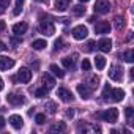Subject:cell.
Listing matches in <instances>:
<instances>
[{
  "label": "cell",
  "mask_w": 134,
  "mask_h": 134,
  "mask_svg": "<svg viewBox=\"0 0 134 134\" xmlns=\"http://www.w3.org/2000/svg\"><path fill=\"white\" fill-rule=\"evenodd\" d=\"M95 117H96V118H101V120H104V121H107V123H115L117 118H118V109L110 107V109H107V110H104V112H96Z\"/></svg>",
  "instance_id": "1"
},
{
  "label": "cell",
  "mask_w": 134,
  "mask_h": 134,
  "mask_svg": "<svg viewBox=\"0 0 134 134\" xmlns=\"http://www.w3.org/2000/svg\"><path fill=\"white\" fill-rule=\"evenodd\" d=\"M95 13H99V14H106L110 11V2L109 0H96V3L93 7Z\"/></svg>",
  "instance_id": "2"
},
{
  "label": "cell",
  "mask_w": 134,
  "mask_h": 134,
  "mask_svg": "<svg viewBox=\"0 0 134 134\" xmlns=\"http://www.w3.org/2000/svg\"><path fill=\"white\" fill-rule=\"evenodd\" d=\"M40 30L44 35H54V25L51 24L47 16H41V24H40Z\"/></svg>",
  "instance_id": "3"
},
{
  "label": "cell",
  "mask_w": 134,
  "mask_h": 134,
  "mask_svg": "<svg viewBox=\"0 0 134 134\" xmlns=\"http://www.w3.org/2000/svg\"><path fill=\"white\" fill-rule=\"evenodd\" d=\"M109 77L112 79V81H121L123 79V68H121V66H112V68L109 70Z\"/></svg>",
  "instance_id": "4"
},
{
  "label": "cell",
  "mask_w": 134,
  "mask_h": 134,
  "mask_svg": "<svg viewBox=\"0 0 134 134\" xmlns=\"http://www.w3.org/2000/svg\"><path fill=\"white\" fill-rule=\"evenodd\" d=\"M73 36H74V40H84V38H87V35H88V30H87V27H84V25H77V27H74L73 29Z\"/></svg>",
  "instance_id": "5"
},
{
  "label": "cell",
  "mask_w": 134,
  "mask_h": 134,
  "mask_svg": "<svg viewBox=\"0 0 134 134\" xmlns=\"http://www.w3.org/2000/svg\"><path fill=\"white\" fill-rule=\"evenodd\" d=\"M96 47H98L101 52H110V49H112V41H110L109 38H101V40L98 41Z\"/></svg>",
  "instance_id": "6"
},
{
  "label": "cell",
  "mask_w": 134,
  "mask_h": 134,
  "mask_svg": "<svg viewBox=\"0 0 134 134\" xmlns=\"http://www.w3.org/2000/svg\"><path fill=\"white\" fill-rule=\"evenodd\" d=\"M18 79H19L22 84L30 82V79H32V71H30L29 68H21L19 73H18Z\"/></svg>",
  "instance_id": "7"
},
{
  "label": "cell",
  "mask_w": 134,
  "mask_h": 134,
  "mask_svg": "<svg viewBox=\"0 0 134 134\" xmlns=\"http://www.w3.org/2000/svg\"><path fill=\"white\" fill-rule=\"evenodd\" d=\"M123 98H125V92H123L121 88H110V92H109V99L118 103V101H121Z\"/></svg>",
  "instance_id": "8"
},
{
  "label": "cell",
  "mask_w": 134,
  "mask_h": 134,
  "mask_svg": "<svg viewBox=\"0 0 134 134\" xmlns=\"http://www.w3.org/2000/svg\"><path fill=\"white\" fill-rule=\"evenodd\" d=\"M7 99H8V103L13 104V106H21V104L25 103V98H24L22 95H16V93H10V95L7 96Z\"/></svg>",
  "instance_id": "9"
},
{
  "label": "cell",
  "mask_w": 134,
  "mask_h": 134,
  "mask_svg": "<svg viewBox=\"0 0 134 134\" xmlns=\"http://www.w3.org/2000/svg\"><path fill=\"white\" fill-rule=\"evenodd\" d=\"M14 66V58L11 57H0V71H3V70H10Z\"/></svg>",
  "instance_id": "10"
},
{
  "label": "cell",
  "mask_w": 134,
  "mask_h": 134,
  "mask_svg": "<svg viewBox=\"0 0 134 134\" xmlns=\"http://www.w3.org/2000/svg\"><path fill=\"white\" fill-rule=\"evenodd\" d=\"M57 96L62 99V101H65V103H68V101H73V93L70 92V90H66V88H58L57 90Z\"/></svg>",
  "instance_id": "11"
},
{
  "label": "cell",
  "mask_w": 134,
  "mask_h": 134,
  "mask_svg": "<svg viewBox=\"0 0 134 134\" xmlns=\"http://www.w3.org/2000/svg\"><path fill=\"white\" fill-rule=\"evenodd\" d=\"M77 93L81 95L82 99H88V98L92 96V90H90V87H87L85 84H79V85H77Z\"/></svg>",
  "instance_id": "12"
},
{
  "label": "cell",
  "mask_w": 134,
  "mask_h": 134,
  "mask_svg": "<svg viewBox=\"0 0 134 134\" xmlns=\"http://www.w3.org/2000/svg\"><path fill=\"white\" fill-rule=\"evenodd\" d=\"M10 125L14 128V129H21L24 126V120L21 115H11L10 117Z\"/></svg>",
  "instance_id": "13"
},
{
  "label": "cell",
  "mask_w": 134,
  "mask_h": 134,
  "mask_svg": "<svg viewBox=\"0 0 134 134\" xmlns=\"http://www.w3.org/2000/svg\"><path fill=\"white\" fill-rule=\"evenodd\" d=\"M96 33H99V35H106V33H110V24L109 22H106V21H103V22H99L98 25H96Z\"/></svg>",
  "instance_id": "14"
},
{
  "label": "cell",
  "mask_w": 134,
  "mask_h": 134,
  "mask_svg": "<svg viewBox=\"0 0 134 134\" xmlns=\"http://www.w3.org/2000/svg\"><path fill=\"white\" fill-rule=\"evenodd\" d=\"M27 29H29V25H27L25 22H19V24H14V25H13V32H14L16 35H22V33H25Z\"/></svg>",
  "instance_id": "15"
},
{
  "label": "cell",
  "mask_w": 134,
  "mask_h": 134,
  "mask_svg": "<svg viewBox=\"0 0 134 134\" xmlns=\"http://www.w3.org/2000/svg\"><path fill=\"white\" fill-rule=\"evenodd\" d=\"M70 7V0H55V10L57 11H65Z\"/></svg>",
  "instance_id": "16"
},
{
  "label": "cell",
  "mask_w": 134,
  "mask_h": 134,
  "mask_svg": "<svg viewBox=\"0 0 134 134\" xmlns=\"http://www.w3.org/2000/svg\"><path fill=\"white\" fill-rule=\"evenodd\" d=\"M41 81H43L44 87H47V88H52V87L55 85V81H54V77H52L51 74H47V73L43 76V79H41Z\"/></svg>",
  "instance_id": "17"
},
{
  "label": "cell",
  "mask_w": 134,
  "mask_h": 134,
  "mask_svg": "<svg viewBox=\"0 0 134 134\" xmlns=\"http://www.w3.org/2000/svg\"><path fill=\"white\" fill-rule=\"evenodd\" d=\"M95 66L98 70H104V66H106V58L103 55H96L95 58Z\"/></svg>",
  "instance_id": "18"
},
{
  "label": "cell",
  "mask_w": 134,
  "mask_h": 134,
  "mask_svg": "<svg viewBox=\"0 0 134 134\" xmlns=\"http://www.w3.org/2000/svg\"><path fill=\"white\" fill-rule=\"evenodd\" d=\"M22 8H24V0H16L14 3V10H13V14L14 16H19L22 13Z\"/></svg>",
  "instance_id": "19"
},
{
  "label": "cell",
  "mask_w": 134,
  "mask_h": 134,
  "mask_svg": "<svg viewBox=\"0 0 134 134\" xmlns=\"http://www.w3.org/2000/svg\"><path fill=\"white\" fill-rule=\"evenodd\" d=\"M47 44H46V41L44 40H35L33 43H32V47L35 49V51H41V49H44Z\"/></svg>",
  "instance_id": "20"
},
{
  "label": "cell",
  "mask_w": 134,
  "mask_h": 134,
  "mask_svg": "<svg viewBox=\"0 0 134 134\" xmlns=\"http://www.w3.org/2000/svg\"><path fill=\"white\" fill-rule=\"evenodd\" d=\"M71 13H73L74 16H82V14H85V8H84L82 5H76V7L71 8Z\"/></svg>",
  "instance_id": "21"
},
{
  "label": "cell",
  "mask_w": 134,
  "mask_h": 134,
  "mask_svg": "<svg viewBox=\"0 0 134 134\" xmlns=\"http://www.w3.org/2000/svg\"><path fill=\"white\" fill-rule=\"evenodd\" d=\"M87 84H88L90 88H96L98 84H99V77H98V76H90L88 81H87Z\"/></svg>",
  "instance_id": "22"
},
{
  "label": "cell",
  "mask_w": 134,
  "mask_h": 134,
  "mask_svg": "<svg viewBox=\"0 0 134 134\" xmlns=\"http://www.w3.org/2000/svg\"><path fill=\"white\" fill-rule=\"evenodd\" d=\"M65 129H66L65 123H54L51 126V132H60V131H65Z\"/></svg>",
  "instance_id": "23"
},
{
  "label": "cell",
  "mask_w": 134,
  "mask_h": 134,
  "mask_svg": "<svg viewBox=\"0 0 134 134\" xmlns=\"http://www.w3.org/2000/svg\"><path fill=\"white\" fill-rule=\"evenodd\" d=\"M49 70H51L57 77H63V76H65V71H63L62 68H58L57 65H51V68H49Z\"/></svg>",
  "instance_id": "24"
},
{
  "label": "cell",
  "mask_w": 134,
  "mask_h": 134,
  "mask_svg": "<svg viewBox=\"0 0 134 134\" xmlns=\"http://www.w3.org/2000/svg\"><path fill=\"white\" fill-rule=\"evenodd\" d=\"M62 63H63L65 68H73V66H74V60H73V58H70V57L62 58Z\"/></svg>",
  "instance_id": "25"
},
{
  "label": "cell",
  "mask_w": 134,
  "mask_h": 134,
  "mask_svg": "<svg viewBox=\"0 0 134 134\" xmlns=\"http://www.w3.org/2000/svg\"><path fill=\"white\" fill-rule=\"evenodd\" d=\"M46 109H47L49 114H55V112H57V104H55L54 101H47V103H46Z\"/></svg>",
  "instance_id": "26"
},
{
  "label": "cell",
  "mask_w": 134,
  "mask_h": 134,
  "mask_svg": "<svg viewBox=\"0 0 134 134\" xmlns=\"http://www.w3.org/2000/svg\"><path fill=\"white\" fill-rule=\"evenodd\" d=\"M125 24H126V22H125L123 18H120V16L115 18V29H117V30H121V29L125 27Z\"/></svg>",
  "instance_id": "27"
},
{
  "label": "cell",
  "mask_w": 134,
  "mask_h": 134,
  "mask_svg": "<svg viewBox=\"0 0 134 134\" xmlns=\"http://www.w3.org/2000/svg\"><path fill=\"white\" fill-rule=\"evenodd\" d=\"M123 58H125V62H128V63H132V60H134V52L129 49V51H126L125 54H123Z\"/></svg>",
  "instance_id": "28"
},
{
  "label": "cell",
  "mask_w": 134,
  "mask_h": 134,
  "mask_svg": "<svg viewBox=\"0 0 134 134\" xmlns=\"http://www.w3.org/2000/svg\"><path fill=\"white\" fill-rule=\"evenodd\" d=\"M47 92H49L47 87H41V88H38V90L35 92V96H36V98H43V96L47 95Z\"/></svg>",
  "instance_id": "29"
},
{
  "label": "cell",
  "mask_w": 134,
  "mask_h": 134,
  "mask_svg": "<svg viewBox=\"0 0 134 134\" xmlns=\"http://www.w3.org/2000/svg\"><path fill=\"white\" fill-rule=\"evenodd\" d=\"M35 121H36L38 125H43V123L46 121V115H44V114H38V115L35 117Z\"/></svg>",
  "instance_id": "30"
},
{
  "label": "cell",
  "mask_w": 134,
  "mask_h": 134,
  "mask_svg": "<svg viewBox=\"0 0 134 134\" xmlns=\"http://www.w3.org/2000/svg\"><path fill=\"white\" fill-rule=\"evenodd\" d=\"M90 68H92L90 62H88L87 58H84V60H82V70H84V71H90Z\"/></svg>",
  "instance_id": "31"
},
{
  "label": "cell",
  "mask_w": 134,
  "mask_h": 134,
  "mask_svg": "<svg viewBox=\"0 0 134 134\" xmlns=\"http://www.w3.org/2000/svg\"><path fill=\"white\" fill-rule=\"evenodd\" d=\"M95 47H96L95 41H88V43H87V46H85V51H87V52H93V51H95Z\"/></svg>",
  "instance_id": "32"
},
{
  "label": "cell",
  "mask_w": 134,
  "mask_h": 134,
  "mask_svg": "<svg viewBox=\"0 0 134 134\" xmlns=\"http://www.w3.org/2000/svg\"><path fill=\"white\" fill-rule=\"evenodd\" d=\"M125 114H126V117H128V121H129V123H132V121H131V118H132V114H134V109H132V107H126V110H125Z\"/></svg>",
  "instance_id": "33"
},
{
  "label": "cell",
  "mask_w": 134,
  "mask_h": 134,
  "mask_svg": "<svg viewBox=\"0 0 134 134\" xmlns=\"http://www.w3.org/2000/svg\"><path fill=\"white\" fill-rule=\"evenodd\" d=\"M63 47V41L58 38V40H55V43H54V51H60Z\"/></svg>",
  "instance_id": "34"
},
{
  "label": "cell",
  "mask_w": 134,
  "mask_h": 134,
  "mask_svg": "<svg viewBox=\"0 0 134 134\" xmlns=\"http://www.w3.org/2000/svg\"><path fill=\"white\" fill-rule=\"evenodd\" d=\"M110 88H112V87H110L109 84L104 87V90H103V98H104V99H109V92H110Z\"/></svg>",
  "instance_id": "35"
},
{
  "label": "cell",
  "mask_w": 134,
  "mask_h": 134,
  "mask_svg": "<svg viewBox=\"0 0 134 134\" xmlns=\"http://www.w3.org/2000/svg\"><path fill=\"white\" fill-rule=\"evenodd\" d=\"M74 114H76V112H74V109H68V110L65 112V115L68 117V118H73V117H74Z\"/></svg>",
  "instance_id": "36"
},
{
  "label": "cell",
  "mask_w": 134,
  "mask_h": 134,
  "mask_svg": "<svg viewBox=\"0 0 134 134\" xmlns=\"http://www.w3.org/2000/svg\"><path fill=\"white\" fill-rule=\"evenodd\" d=\"M11 0H0V7H8Z\"/></svg>",
  "instance_id": "37"
},
{
  "label": "cell",
  "mask_w": 134,
  "mask_h": 134,
  "mask_svg": "<svg viewBox=\"0 0 134 134\" xmlns=\"http://www.w3.org/2000/svg\"><path fill=\"white\" fill-rule=\"evenodd\" d=\"M3 128H5V118L0 115V129H3Z\"/></svg>",
  "instance_id": "38"
},
{
  "label": "cell",
  "mask_w": 134,
  "mask_h": 134,
  "mask_svg": "<svg viewBox=\"0 0 134 134\" xmlns=\"http://www.w3.org/2000/svg\"><path fill=\"white\" fill-rule=\"evenodd\" d=\"M5 29H7V25H5V22H3V21H0V32H3Z\"/></svg>",
  "instance_id": "39"
},
{
  "label": "cell",
  "mask_w": 134,
  "mask_h": 134,
  "mask_svg": "<svg viewBox=\"0 0 134 134\" xmlns=\"http://www.w3.org/2000/svg\"><path fill=\"white\" fill-rule=\"evenodd\" d=\"M0 51H7V46H5L2 41H0Z\"/></svg>",
  "instance_id": "40"
},
{
  "label": "cell",
  "mask_w": 134,
  "mask_h": 134,
  "mask_svg": "<svg viewBox=\"0 0 134 134\" xmlns=\"http://www.w3.org/2000/svg\"><path fill=\"white\" fill-rule=\"evenodd\" d=\"M0 90H3V79L0 77Z\"/></svg>",
  "instance_id": "41"
},
{
  "label": "cell",
  "mask_w": 134,
  "mask_h": 134,
  "mask_svg": "<svg viewBox=\"0 0 134 134\" xmlns=\"http://www.w3.org/2000/svg\"><path fill=\"white\" fill-rule=\"evenodd\" d=\"M35 2H40V3H44V2H46V0H35Z\"/></svg>",
  "instance_id": "42"
},
{
  "label": "cell",
  "mask_w": 134,
  "mask_h": 134,
  "mask_svg": "<svg viewBox=\"0 0 134 134\" xmlns=\"http://www.w3.org/2000/svg\"><path fill=\"white\" fill-rule=\"evenodd\" d=\"M79 2H82V3H85V2H88V0H79Z\"/></svg>",
  "instance_id": "43"
},
{
  "label": "cell",
  "mask_w": 134,
  "mask_h": 134,
  "mask_svg": "<svg viewBox=\"0 0 134 134\" xmlns=\"http://www.w3.org/2000/svg\"><path fill=\"white\" fill-rule=\"evenodd\" d=\"M0 14H3V10H2V7H0Z\"/></svg>",
  "instance_id": "44"
}]
</instances>
